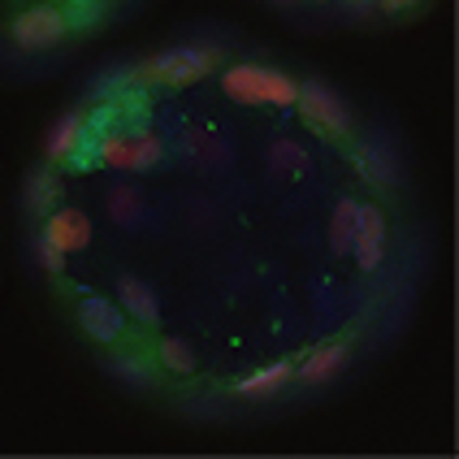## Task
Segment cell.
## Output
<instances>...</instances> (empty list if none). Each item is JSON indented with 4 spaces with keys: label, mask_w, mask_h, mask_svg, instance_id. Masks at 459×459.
I'll use <instances>...</instances> for the list:
<instances>
[{
    "label": "cell",
    "mask_w": 459,
    "mask_h": 459,
    "mask_svg": "<svg viewBox=\"0 0 459 459\" xmlns=\"http://www.w3.org/2000/svg\"><path fill=\"white\" fill-rule=\"evenodd\" d=\"M221 87L234 104H278V108H290L299 91V82L290 74L264 70V65H230L221 74Z\"/></svg>",
    "instance_id": "1"
},
{
    "label": "cell",
    "mask_w": 459,
    "mask_h": 459,
    "mask_svg": "<svg viewBox=\"0 0 459 459\" xmlns=\"http://www.w3.org/2000/svg\"><path fill=\"white\" fill-rule=\"evenodd\" d=\"M295 104H299V113H304V122L312 130H321V134H338V139H342V134H351V108L342 104V96H333L321 78L299 82Z\"/></svg>",
    "instance_id": "2"
},
{
    "label": "cell",
    "mask_w": 459,
    "mask_h": 459,
    "mask_svg": "<svg viewBox=\"0 0 459 459\" xmlns=\"http://www.w3.org/2000/svg\"><path fill=\"white\" fill-rule=\"evenodd\" d=\"M65 30H70V13H61L56 4H30V9H22V13L13 18V26H9L13 44L26 48V52H39V48L61 44Z\"/></svg>",
    "instance_id": "3"
},
{
    "label": "cell",
    "mask_w": 459,
    "mask_h": 459,
    "mask_svg": "<svg viewBox=\"0 0 459 459\" xmlns=\"http://www.w3.org/2000/svg\"><path fill=\"white\" fill-rule=\"evenodd\" d=\"M126 321L130 316L122 312L117 299H104V295H82L78 299V330L100 347H117L126 338Z\"/></svg>",
    "instance_id": "4"
},
{
    "label": "cell",
    "mask_w": 459,
    "mask_h": 459,
    "mask_svg": "<svg viewBox=\"0 0 459 459\" xmlns=\"http://www.w3.org/2000/svg\"><path fill=\"white\" fill-rule=\"evenodd\" d=\"M212 70V52L204 48H169L152 61V78L165 87H191Z\"/></svg>",
    "instance_id": "5"
},
{
    "label": "cell",
    "mask_w": 459,
    "mask_h": 459,
    "mask_svg": "<svg viewBox=\"0 0 459 459\" xmlns=\"http://www.w3.org/2000/svg\"><path fill=\"white\" fill-rule=\"evenodd\" d=\"M382 252H385V217L377 204H359L356 212V238H351V255L364 273H377L382 269Z\"/></svg>",
    "instance_id": "6"
},
{
    "label": "cell",
    "mask_w": 459,
    "mask_h": 459,
    "mask_svg": "<svg viewBox=\"0 0 459 459\" xmlns=\"http://www.w3.org/2000/svg\"><path fill=\"white\" fill-rule=\"evenodd\" d=\"M44 234H48L61 252H82V247L91 243L96 230H91V217H87L82 208H56V212H48Z\"/></svg>",
    "instance_id": "7"
},
{
    "label": "cell",
    "mask_w": 459,
    "mask_h": 459,
    "mask_svg": "<svg viewBox=\"0 0 459 459\" xmlns=\"http://www.w3.org/2000/svg\"><path fill=\"white\" fill-rule=\"evenodd\" d=\"M117 304H122V312H126L130 321H139V325H156V316H160L156 290L143 278H130V273L117 278Z\"/></svg>",
    "instance_id": "8"
},
{
    "label": "cell",
    "mask_w": 459,
    "mask_h": 459,
    "mask_svg": "<svg viewBox=\"0 0 459 459\" xmlns=\"http://www.w3.org/2000/svg\"><path fill=\"white\" fill-rule=\"evenodd\" d=\"M347 356H351V347H347V342H325V347H312V351H307V359H304V368H299L295 377H304L307 385L330 382L333 373H342Z\"/></svg>",
    "instance_id": "9"
},
{
    "label": "cell",
    "mask_w": 459,
    "mask_h": 459,
    "mask_svg": "<svg viewBox=\"0 0 459 459\" xmlns=\"http://www.w3.org/2000/svg\"><path fill=\"white\" fill-rule=\"evenodd\" d=\"M96 160L108 169H134V134H122V130L96 134Z\"/></svg>",
    "instance_id": "10"
},
{
    "label": "cell",
    "mask_w": 459,
    "mask_h": 459,
    "mask_svg": "<svg viewBox=\"0 0 459 459\" xmlns=\"http://www.w3.org/2000/svg\"><path fill=\"white\" fill-rule=\"evenodd\" d=\"M290 377H295V368H290L286 359H278V364L260 368L252 377H243V382H238V394H243V399H269V394H278Z\"/></svg>",
    "instance_id": "11"
},
{
    "label": "cell",
    "mask_w": 459,
    "mask_h": 459,
    "mask_svg": "<svg viewBox=\"0 0 459 459\" xmlns=\"http://www.w3.org/2000/svg\"><path fill=\"white\" fill-rule=\"evenodd\" d=\"M82 134H87L82 117H78V113H65V117L52 126V134H48V160H52V165H65V160H70V152L82 143Z\"/></svg>",
    "instance_id": "12"
},
{
    "label": "cell",
    "mask_w": 459,
    "mask_h": 459,
    "mask_svg": "<svg viewBox=\"0 0 459 459\" xmlns=\"http://www.w3.org/2000/svg\"><path fill=\"white\" fill-rule=\"evenodd\" d=\"M156 356L165 364V373H174V377H195V368H200V359H195L186 338H160L156 342Z\"/></svg>",
    "instance_id": "13"
},
{
    "label": "cell",
    "mask_w": 459,
    "mask_h": 459,
    "mask_svg": "<svg viewBox=\"0 0 459 459\" xmlns=\"http://www.w3.org/2000/svg\"><path fill=\"white\" fill-rule=\"evenodd\" d=\"M356 212H359L356 200H338V208H333V217H330V247H333V255L351 252V238H356Z\"/></svg>",
    "instance_id": "14"
},
{
    "label": "cell",
    "mask_w": 459,
    "mask_h": 459,
    "mask_svg": "<svg viewBox=\"0 0 459 459\" xmlns=\"http://www.w3.org/2000/svg\"><path fill=\"white\" fill-rule=\"evenodd\" d=\"M156 165H165V139H156V134H134V174H148Z\"/></svg>",
    "instance_id": "15"
},
{
    "label": "cell",
    "mask_w": 459,
    "mask_h": 459,
    "mask_svg": "<svg viewBox=\"0 0 459 459\" xmlns=\"http://www.w3.org/2000/svg\"><path fill=\"white\" fill-rule=\"evenodd\" d=\"M26 200H30V208H52V200H56V178H52V169H39L35 178L26 182Z\"/></svg>",
    "instance_id": "16"
},
{
    "label": "cell",
    "mask_w": 459,
    "mask_h": 459,
    "mask_svg": "<svg viewBox=\"0 0 459 459\" xmlns=\"http://www.w3.org/2000/svg\"><path fill=\"white\" fill-rule=\"evenodd\" d=\"M269 165H281V169L307 165V160H304V148H295V143H286V139H281V143H273V148H269Z\"/></svg>",
    "instance_id": "17"
},
{
    "label": "cell",
    "mask_w": 459,
    "mask_h": 459,
    "mask_svg": "<svg viewBox=\"0 0 459 459\" xmlns=\"http://www.w3.org/2000/svg\"><path fill=\"white\" fill-rule=\"evenodd\" d=\"M35 252H39V260H44V269H48V273H61V269H65V252L52 243L48 234H39V238H35Z\"/></svg>",
    "instance_id": "18"
},
{
    "label": "cell",
    "mask_w": 459,
    "mask_h": 459,
    "mask_svg": "<svg viewBox=\"0 0 459 459\" xmlns=\"http://www.w3.org/2000/svg\"><path fill=\"white\" fill-rule=\"evenodd\" d=\"M416 0H382V9L385 13H403V9H411Z\"/></svg>",
    "instance_id": "19"
},
{
    "label": "cell",
    "mask_w": 459,
    "mask_h": 459,
    "mask_svg": "<svg viewBox=\"0 0 459 459\" xmlns=\"http://www.w3.org/2000/svg\"><path fill=\"white\" fill-rule=\"evenodd\" d=\"M278 4H290V0H278Z\"/></svg>",
    "instance_id": "20"
}]
</instances>
